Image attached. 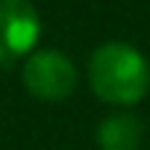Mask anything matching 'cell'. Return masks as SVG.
<instances>
[{
    "mask_svg": "<svg viewBox=\"0 0 150 150\" xmlns=\"http://www.w3.org/2000/svg\"><path fill=\"white\" fill-rule=\"evenodd\" d=\"M21 79L32 98L58 103V100H66L74 95L79 74H76L74 61L66 53L45 47V50H32L26 55Z\"/></svg>",
    "mask_w": 150,
    "mask_h": 150,
    "instance_id": "7a4b0ae2",
    "label": "cell"
},
{
    "mask_svg": "<svg viewBox=\"0 0 150 150\" xmlns=\"http://www.w3.org/2000/svg\"><path fill=\"white\" fill-rule=\"evenodd\" d=\"M145 137V124L140 116L129 111L111 113L98 127V148L100 150H137Z\"/></svg>",
    "mask_w": 150,
    "mask_h": 150,
    "instance_id": "277c9868",
    "label": "cell"
},
{
    "mask_svg": "<svg viewBox=\"0 0 150 150\" xmlns=\"http://www.w3.org/2000/svg\"><path fill=\"white\" fill-rule=\"evenodd\" d=\"M92 92L111 105H134L150 90V66L129 42H103L87 63Z\"/></svg>",
    "mask_w": 150,
    "mask_h": 150,
    "instance_id": "6da1fadb",
    "label": "cell"
},
{
    "mask_svg": "<svg viewBox=\"0 0 150 150\" xmlns=\"http://www.w3.org/2000/svg\"><path fill=\"white\" fill-rule=\"evenodd\" d=\"M40 32L42 21L29 0H0V63L11 66L29 55Z\"/></svg>",
    "mask_w": 150,
    "mask_h": 150,
    "instance_id": "3957f363",
    "label": "cell"
}]
</instances>
